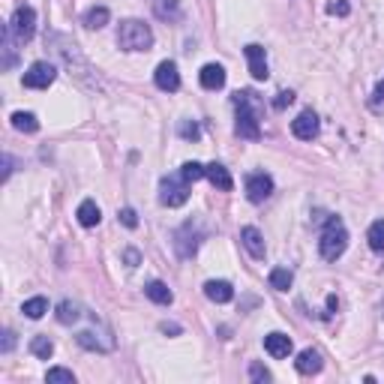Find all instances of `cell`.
I'll return each mask as SVG.
<instances>
[{
  "instance_id": "21",
  "label": "cell",
  "mask_w": 384,
  "mask_h": 384,
  "mask_svg": "<svg viewBox=\"0 0 384 384\" xmlns=\"http://www.w3.org/2000/svg\"><path fill=\"white\" fill-rule=\"evenodd\" d=\"M78 222L85 225V228H94V225H99V219H103V213H99V207H96V201L94 198H85L78 204Z\"/></svg>"
},
{
  "instance_id": "30",
  "label": "cell",
  "mask_w": 384,
  "mask_h": 384,
  "mask_svg": "<svg viewBox=\"0 0 384 384\" xmlns=\"http://www.w3.org/2000/svg\"><path fill=\"white\" fill-rule=\"evenodd\" d=\"M180 175H184L189 184H195V180H201L207 175V166H201V162L192 159V162H184V166H180Z\"/></svg>"
},
{
  "instance_id": "24",
  "label": "cell",
  "mask_w": 384,
  "mask_h": 384,
  "mask_svg": "<svg viewBox=\"0 0 384 384\" xmlns=\"http://www.w3.org/2000/svg\"><path fill=\"white\" fill-rule=\"evenodd\" d=\"M108 18H112V12H108V6H90L85 12V24L94 27V30H99V27L108 24Z\"/></svg>"
},
{
  "instance_id": "11",
  "label": "cell",
  "mask_w": 384,
  "mask_h": 384,
  "mask_svg": "<svg viewBox=\"0 0 384 384\" xmlns=\"http://www.w3.org/2000/svg\"><path fill=\"white\" fill-rule=\"evenodd\" d=\"M153 81H157L159 90H166V94H175L180 90V72H177V63L175 60H162L157 72H153Z\"/></svg>"
},
{
  "instance_id": "38",
  "label": "cell",
  "mask_w": 384,
  "mask_h": 384,
  "mask_svg": "<svg viewBox=\"0 0 384 384\" xmlns=\"http://www.w3.org/2000/svg\"><path fill=\"white\" fill-rule=\"evenodd\" d=\"M9 175H12V157L3 153V180H9Z\"/></svg>"
},
{
  "instance_id": "6",
  "label": "cell",
  "mask_w": 384,
  "mask_h": 384,
  "mask_svg": "<svg viewBox=\"0 0 384 384\" xmlns=\"http://www.w3.org/2000/svg\"><path fill=\"white\" fill-rule=\"evenodd\" d=\"M171 243H175V252L180 259H192L201 246V232L192 222H184L175 234H171Z\"/></svg>"
},
{
  "instance_id": "33",
  "label": "cell",
  "mask_w": 384,
  "mask_h": 384,
  "mask_svg": "<svg viewBox=\"0 0 384 384\" xmlns=\"http://www.w3.org/2000/svg\"><path fill=\"white\" fill-rule=\"evenodd\" d=\"M117 216H121V222H123L126 228H139V213H135L132 207H123Z\"/></svg>"
},
{
  "instance_id": "2",
  "label": "cell",
  "mask_w": 384,
  "mask_h": 384,
  "mask_svg": "<svg viewBox=\"0 0 384 384\" xmlns=\"http://www.w3.org/2000/svg\"><path fill=\"white\" fill-rule=\"evenodd\" d=\"M234 105H237V123H234V132L241 139H261V123H259V99L250 90H237L234 94Z\"/></svg>"
},
{
  "instance_id": "32",
  "label": "cell",
  "mask_w": 384,
  "mask_h": 384,
  "mask_svg": "<svg viewBox=\"0 0 384 384\" xmlns=\"http://www.w3.org/2000/svg\"><path fill=\"white\" fill-rule=\"evenodd\" d=\"M177 132H180V139H186V141H195L198 135H201V130H198L195 121H184V123L177 126Z\"/></svg>"
},
{
  "instance_id": "18",
  "label": "cell",
  "mask_w": 384,
  "mask_h": 384,
  "mask_svg": "<svg viewBox=\"0 0 384 384\" xmlns=\"http://www.w3.org/2000/svg\"><path fill=\"white\" fill-rule=\"evenodd\" d=\"M204 295H207V300H213V304H228V300L234 297V288H232V282H225V279H210V282H204Z\"/></svg>"
},
{
  "instance_id": "17",
  "label": "cell",
  "mask_w": 384,
  "mask_h": 384,
  "mask_svg": "<svg viewBox=\"0 0 384 384\" xmlns=\"http://www.w3.org/2000/svg\"><path fill=\"white\" fill-rule=\"evenodd\" d=\"M241 243L246 246V252H250L252 259H264V237L255 225L241 228Z\"/></svg>"
},
{
  "instance_id": "35",
  "label": "cell",
  "mask_w": 384,
  "mask_h": 384,
  "mask_svg": "<svg viewBox=\"0 0 384 384\" xmlns=\"http://www.w3.org/2000/svg\"><path fill=\"white\" fill-rule=\"evenodd\" d=\"M250 378L252 381H270V372L264 369L261 363H252V367H250Z\"/></svg>"
},
{
  "instance_id": "41",
  "label": "cell",
  "mask_w": 384,
  "mask_h": 384,
  "mask_svg": "<svg viewBox=\"0 0 384 384\" xmlns=\"http://www.w3.org/2000/svg\"><path fill=\"white\" fill-rule=\"evenodd\" d=\"M159 331L162 333H180V324H168L166 322V324H159Z\"/></svg>"
},
{
  "instance_id": "25",
  "label": "cell",
  "mask_w": 384,
  "mask_h": 384,
  "mask_svg": "<svg viewBox=\"0 0 384 384\" xmlns=\"http://www.w3.org/2000/svg\"><path fill=\"white\" fill-rule=\"evenodd\" d=\"M9 121H12V126L18 132H36L40 130V121H36V114H30V112H15Z\"/></svg>"
},
{
  "instance_id": "36",
  "label": "cell",
  "mask_w": 384,
  "mask_h": 384,
  "mask_svg": "<svg viewBox=\"0 0 384 384\" xmlns=\"http://www.w3.org/2000/svg\"><path fill=\"white\" fill-rule=\"evenodd\" d=\"M327 12H331V15H349V12H351V6L345 3V0H333V3L327 6Z\"/></svg>"
},
{
  "instance_id": "27",
  "label": "cell",
  "mask_w": 384,
  "mask_h": 384,
  "mask_svg": "<svg viewBox=\"0 0 384 384\" xmlns=\"http://www.w3.org/2000/svg\"><path fill=\"white\" fill-rule=\"evenodd\" d=\"M21 313H24L27 318H42L45 313H49V300H45V297H30V300H24Z\"/></svg>"
},
{
  "instance_id": "31",
  "label": "cell",
  "mask_w": 384,
  "mask_h": 384,
  "mask_svg": "<svg viewBox=\"0 0 384 384\" xmlns=\"http://www.w3.org/2000/svg\"><path fill=\"white\" fill-rule=\"evenodd\" d=\"M45 381H49V384H76V376H72V369L54 367V369L45 372Z\"/></svg>"
},
{
  "instance_id": "37",
  "label": "cell",
  "mask_w": 384,
  "mask_h": 384,
  "mask_svg": "<svg viewBox=\"0 0 384 384\" xmlns=\"http://www.w3.org/2000/svg\"><path fill=\"white\" fill-rule=\"evenodd\" d=\"M123 261L130 264V268H139V264H141V252L139 250H126L123 252Z\"/></svg>"
},
{
  "instance_id": "16",
  "label": "cell",
  "mask_w": 384,
  "mask_h": 384,
  "mask_svg": "<svg viewBox=\"0 0 384 384\" xmlns=\"http://www.w3.org/2000/svg\"><path fill=\"white\" fill-rule=\"evenodd\" d=\"M198 81L204 90H219V87H225V69L219 63H207V67H201Z\"/></svg>"
},
{
  "instance_id": "13",
  "label": "cell",
  "mask_w": 384,
  "mask_h": 384,
  "mask_svg": "<svg viewBox=\"0 0 384 384\" xmlns=\"http://www.w3.org/2000/svg\"><path fill=\"white\" fill-rule=\"evenodd\" d=\"M243 54H246V63H250V72H252L255 81H264L270 76V72H268V54H264L261 45H255V42L246 45Z\"/></svg>"
},
{
  "instance_id": "40",
  "label": "cell",
  "mask_w": 384,
  "mask_h": 384,
  "mask_svg": "<svg viewBox=\"0 0 384 384\" xmlns=\"http://www.w3.org/2000/svg\"><path fill=\"white\" fill-rule=\"evenodd\" d=\"M381 99H384V78L378 81V87H376V94H372V103H376V105L381 103Z\"/></svg>"
},
{
  "instance_id": "20",
  "label": "cell",
  "mask_w": 384,
  "mask_h": 384,
  "mask_svg": "<svg viewBox=\"0 0 384 384\" xmlns=\"http://www.w3.org/2000/svg\"><path fill=\"white\" fill-rule=\"evenodd\" d=\"M54 315H58L60 324H78L85 309H81V304H76V300H63V304H58V313Z\"/></svg>"
},
{
  "instance_id": "4",
  "label": "cell",
  "mask_w": 384,
  "mask_h": 384,
  "mask_svg": "<svg viewBox=\"0 0 384 384\" xmlns=\"http://www.w3.org/2000/svg\"><path fill=\"white\" fill-rule=\"evenodd\" d=\"M117 45L123 51H148L153 45V30L144 21H139V18H130L117 30Z\"/></svg>"
},
{
  "instance_id": "3",
  "label": "cell",
  "mask_w": 384,
  "mask_h": 384,
  "mask_svg": "<svg viewBox=\"0 0 384 384\" xmlns=\"http://www.w3.org/2000/svg\"><path fill=\"white\" fill-rule=\"evenodd\" d=\"M345 250H349V228L340 216H327L322 237H318V252L324 261H336Z\"/></svg>"
},
{
  "instance_id": "1",
  "label": "cell",
  "mask_w": 384,
  "mask_h": 384,
  "mask_svg": "<svg viewBox=\"0 0 384 384\" xmlns=\"http://www.w3.org/2000/svg\"><path fill=\"white\" fill-rule=\"evenodd\" d=\"M49 45L54 49V54L67 63V69H69V76L76 72V78L78 81H85V85H96V72L94 67L81 58V51H78V45L69 40V36H63V33H51L49 36Z\"/></svg>"
},
{
  "instance_id": "23",
  "label": "cell",
  "mask_w": 384,
  "mask_h": 384,
  "mask_svg": "<svg viewBox=\"0 0 384 384\" xmlns=\"http://www.w3.org/2000/svg\"><path fill=\"white\" fill-rule=\"evenodd\" d=\"M153 12H157V18H162V21H180V0H157L153 3Z\"/></svg>"
},
{
  "instance_id": "28",
  "label": "cell",
  "mask_w": 384,
  "mask_h": 384,
  "mask_svg": "<svg viewBox=\"0 0 384 384\" xmlns=\"http://www.w3.org/2000/svg\"><path fill=\"white\" fill-rule=\"evenodd\" d=\"M367 241H369V246H372L376 252H384V219H376V222L369 225Z\"/></svg>"
},
{
  "instance_id": "22",
  "label": "cell",
  "mask_w": 384,
  "mask_h": 384,
  "mask_svg": "<svg viewBox=\"0 0 384 384\" xmlns=\"http://www.w3.org/2000/svg\"><path fill=\"white\" fill-rule=\"evenodd\" d=\"M144 295H148L153 304H159V306H168L171 300H175V295H171V288L166 286V282H159V279H153L144 286Z\"/></svg>"
},
{
  "instance_id": "14",
  "label": "cell",
  "mask_w": 384,
  "mask_h": 384,
  "mask_svg": "<svg viewBox=\"0 0 384 384\" xmlns=\"http://www.w3.org/2000/svg\"><path fill=\"white\" fill-rule=\"evenodd\" d=\"M322 367H324V360L315 349H304L295 360V369L300 372V376H315V372H322Z\"/></svg>"
},
{
  "instance_id": "12",
  "label": "cell",
  "mask_w": 384,
  "mask_h": 384,
  "mask_svg": "<svg viewBox=\"0 0 384 384\" xmlns=\"http://www.w3.org/2000/svg\"><path fill=\"white\" fill-rule=\"evenodd\" d=\"M291 132H295V139L300 141H313L315 135H318V114L315 112H300L295 121H291Z\"/></svg>"
},
{
  "instance_id": "42",
  "label": "cell",
  "mask_w": 384,
  "mask_h": 384,
  "mask_svg": "<svg viewBox=\"0 0 384 384\" xmlns=\"http://www.w3.org/2000/svg\"><path fill=\"white\" fill-rule=\"evenodd\" d=\"M336 306H340V304H336V297L331 295V297H327V309H331V313H333V309H336Z\"/></svg>"
},
{
  "instance_id": "5",
  "label": "cell",
  "mask_w": 384,
  "mask_h": 384,
  "mask_svg": "<svg viewBox=\"0 0 384 384\" xmlns=\"http://www.w3.org/2000/svg\"><path fill=\"white\" fill-rule=\"evenodd\" d=\"M189 198V180L184 175H166L159 180V201L166 207H180Z\"/></svg>"
},
{
  "instance_id": "8",
  "label": "cell",
  "mask_w": 384,
  "mask_h": 384,
  "mask_svg": "<svg viewBox=\"0 0 384 384\" xmlns=\"http://www.w3.org/2000/svg\"><path fill=\"white\" fill-rule=\"evenodd\" d=\"M78 345L87 351H112L114 349V336L108 327H103V331H94V327H87V331H81L78 336Z\"/></svg>"
},
{
  "instance_id": "15",
  "label": "cell",
  "mask_w": 384,
  "mask_h": 384,
  "mask_svg": "<svg viewBox=\"0 0 384 384\" xmlns=\"http://www.w3.org/2000/svg\"><path fill=\"white\" fill-rule=\"evenodd\" d=\"M264 351L270 354V358H277V360H282V358H288L291 354V336H286V333H268L264 336Z\"/></svg>"
},
{
  "instance_id": "26",
  "label": "cell",
  "mask_w": 384,
  "mask_h": 384,
  "mask_svg": "<svg viewBox=\"0 0 384 384\" xmlns=\"http://www.w3.org/2000/svg\"><path fill=\"white\" fill-rule=\"evenodd\" d=\"M268 279H270V288H277V291H288V288H291V279H295V273H291L288 268H273Z\"/></svg>"
},
{
  "instance_id": "39",
  "label": "cell",
  "mask_w": 384,
  "mask_h": 384,
  "mask_svg": "<svg viewBox=\"0 0 384 384\" xmlns=\"http://www.w3.org/2000/svg\"><path fill=\"white\" fill-rule=\"evenodd\" d=\"M12 345H15V333L6 331V333H3V351H12Z\"/></svg>"
},
{
  "instance_id": "34",
  "label": "cell",
  "mask_w": 384,
  "mask_h": 384,
  "mask_svg": "<svg viewBox=\"0 0 384 384\" xmlns=\"http://www.w3.org/2000/svg\"><path fill=\"white\" fill-rule=\"evenodd\" d=\"M291 103H295V94H291V90H282V94H277V99H273V108L282 112V108L291 105Z\"/></svg>"
},
{
  "instance_id": "9",
  "label": "cell",
  "mask_w": 384,
  "mask_h": 384,
  "mask_svg": "<svg viewBox=\"0 0 384 384\" xmlns=\"http://www.w3.org/2000/svg\"><path fill=\"white\" fill-rule=\"evenodd\" d=\"M9 27H12V33H15V40H33V33H36V12H33V6H18L15 9V15H12V21H9Z\"/></svg>"
},
{
  "instance_id": "19",
  "label": "cell",
  "mask_w": 384,
  "mask_h": 384,
  "mask_svg": "<svg viewBox=\"0 0 384 384\" xmlns=\"http://www.w3.org/2000/svg\"><path fill=\"white\" fill-rule=\"evenodd\" d=\"M204 177H207L219 192H232V189H234V180H232V175H228V168H225V166H219V162H210Z\"/></svg>"
},
{
  "instance_id": "10",
  "label": "cell",
  "mask_w": 384,
  "mask_h": 384,
  "mask_svg": "<svg viewBox=\"0 0 384 384\" xmlns=\"http://www.w3.org/2000/svg\"><path fill=\"white\" fill-rule=\"evenodd\" d=\"M273 192V177L264 175V171H252V175H246V198L252 201V204H261V201H268Z\"/></svg>"
},
{
  "instance_id": "29",
  "label": "cell",
  "mask_w": 384,
  "mask_h": 384,
  "mask_svg": "<svg viewBox=\"0 0 384 384\" xmlns=\"http://www.w3.org/2000/svg\"><path fill=\"white\" fill-rule=\"evenodd\" d=\"M30 351L36 354V358L49 360L51 354H54V342L49 340V336H33V340H30Z\"/></svg>"
},
{
  "instance_id": "7",
  "label": "cell",
  "mask_w": 384,
  "mask_h": 384,
  "mask_svg": "<svg viewBox=\"0 0 384 384\" xmlns=\"http://www.w3.org/2000/svg\"><path fill=\"white\" fill-rule=\"evenodd\" d=\"M54 78H58V67L49 60H36L30 63V69L24 72V87H33V90H45L49 85H54Z\"/></svg>"
}]
</instances>
